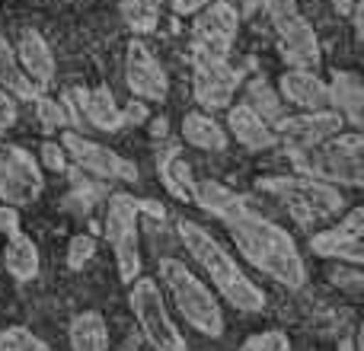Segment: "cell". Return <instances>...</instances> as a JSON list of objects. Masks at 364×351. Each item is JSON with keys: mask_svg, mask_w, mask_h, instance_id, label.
Instances as JSON below:
<instances>
[{"mask_svg": "<svg viewBox=\"0 0 364 351\" xmlns=\"http://www.w3.org/2000/svg\"><path fill=\"white\" fill-rule=\"evenodd\" d=\"M157 176H160V182H164V188L176 201H186V205H192V201H195L192 166L186 163V157H182L176 147H170V151H164L157 157Z\"/></svg>", "mask_w": 364, "mask_h": 351, "instance_id": "603a6c76", "label": "cell"}, {"mask_svg": "<svg viewBox=\"0 0 364 351\" xmlns=\"http://www.w3.org/2000/svg\"><path fill=\"white\" fill-rule=\"evenodd\" d=\"M0 87L10 96H19V99H36V96H42V90L23 74V68H19V61H16V51L6 42L4 32H0Z\"/></svg>", "mask_w": 364, "mask_h": 351, "instance_id": "484cf974", "label": "cell"}, {"mask_svg": "<svg viewBox=\"0 0 364 351\" xmlns=\"http://www.w3.org/2000/svg\"><path fill=\"white\" fill-rule=\"evenodd\" d=\"M176 230H179V239H182V246H186V252L195 259V265L205 271L208 284H211L237 313H246V316L262 313L265 303H269L265 291L246 275L243 265L227 252V246L220 243L218 237H211V233L192 217H179Z\"/></svg>", "mask_w": 364, "mask_h": 351, "instance_id": "7a4b0ae2", "label": "cell"}, {"mask_svg": "<svg viewBox=\"0 0 364 351\" xmlns=\"http://www.w3.org/2000/svg\"><path fill=\"white\" fill-rule=\"evenodd\" d=\"M13 230H19V207L0 201V233H13Z\"/></svg>", "mask_w": 364, "mask_h": 351, "instance_id": "e575fe53", "label": "cell"}, {"mask_svg": "<svg viewBox=\"0 0 364 351\" xmlns=\"http://www.w3.org/2000/svg\"><path fill=\"white\" fill-rule=\"evenodd\" d=\"M125 83L134 99L141 102H164L170 96V80H166L164 64L154 58L141 38H132L125 51Z\"/></svg>", "mask_w": 364, "mask_h": 351, "instance_id": "9a60e30c", "label": "cell"}, {"mask_svg": "<svg viewBox=\"0 0 364 351\" xmlns=\"http://www.w3.org/2000/svg\"><path fill=\"white\" fill-rule=\"evenodd\" d=\"M333 6H336V13H339V16H352L355 6H358V0H333Z\"/></svg>", "mask_w": 364, "mask_h": 351, "instance_id": "74e56055", "label": "cell"}, {"mask_svg": "<svg viewBox=\"0 0 364 351\" xmlns=\"http://www.w3.org/2000/svg\"><path fill=\"white\" fill-rule=\"evenodd\" d=\"M36 115H38V125L45 128V131H58V128L68 125V115H64V106L61 99H51V96H36Z\"/></svg>", "mask_w": 364, "mask_h": 351, "instance_id": "f546056e", "label": "cell"}, {"mask_svg": "<svg viewBox=\"0 0 364 351\" xmlns=\"http://www.w3.org/2000/svg\"><path fill=\"white\" fill-rule=\"evenodd\" d=\"M151 134L164 138V134H166V119H157V122H154V125H151Z\"/></svg>", "mask_w": 364, "mask_h": 351, "instance_id": "f35d334b", "label": "cell"}, {"mask_svg": "<svg viewBox=\"0 0 364 351\" xmlns=\"http://www.w3.org/2000/svg\"><path fill=\"white\" fill-rule=\"evenodd\" d=\"M128 307H132V316L138 323L141 335L154 351H188L186 335L173 320L170 307H166L164 288L154 278H134L132 288H128Z\"/></svg>", "mask_w": 364, "mask_h": 351, "instance_id": "52a82bcc", "label": "cell"}, {"mask_svg": "<svg viewBox=\"0 0 364 351\" xmlns=\"http://www.w3.org/2000/svg\"><path fill=\"white\" fill-rule=\"evenodd\" d=\"M166 4L173 6V10L179 13V16H192V13H198L205 4H211V0H166Z\"/></svg>", "mask_w": 364, "mask_h": 351, "instance_id": "d590c367", "label": "cell"}, {"mask_svg": "<svg viewBox=\"0 0 364 351\" xmlns=\"http://www.w3.org/2000/svg\"><path fill=\"white\" fill-rule=\"evenodd\" d=\"M141 211L164 217V205L154 201H141L132 192H115L106 201V237L112 246L115 265H119V278L132 284L141 275V243H138V217Z\"/></svg>", "mask_w": 364, "mask_h": 351, "instance_id": "8992f818", "label": "cell"}, {"mask_svg": "<svg viewBox=\"0 0 364 351\" xmlns=\"http://www.w3.org/2000/svg\"><path fill=\"white\" fill-rule=\"evenodd\" d=\"M122 115H125V122H132V125H141V122H147V106L144 102H132V109H122Z\"/></svg>", "mask_w": 364, "mask_h": 351, "instance_id": "8d00e7d4", "label": "cell"}, {"mask_svg": "<svg viewBox=\"0 0 364 351\" xmlns=\"http://www.w3.org/2000/svg\"><path fill=\"white\" fill-rule=\"evenodd\" d=\"M361 233H364V211L352 207V211H346V217H339L336 227L310 233V252L320 259H336V262H346L358 269L364 262Z\"/></svg>", "mask_w": 364, "mask_h": 351, "instance_id": "4fadbf2b", "label": "cell"}, {"mask_svg": "<svg viewBox=\"0 0 364 351\" xmlns=\"http://www.w3.org/2000/svg\"><path fill=\"white\" fill-rule=\"evenodd\" d=\"M326 87H329V109H336L348 128H361V112H364L361 77L355 70H333V80Z\"/></svg>", "mask_w": 364, "mask_h": 351, "instance_id": "d6986e66", "label": "cell"}, {"mask_svg": "<svg viewBox=\"0 0 364 351\" xmlns=\"http://www.w3.org/2000/svg\"><path fill=\"white\" fill-rule=\"evenodd\" d=\"M265 13H269L272 26L278 36V51H282L288 68H307L316 70L320 64V38H316L314 26L304 19L297 10V0H265Z\"/></svg>", "mask_w": 364, "mask_h": 351, "instance_id": "ba28073f", "label": "cell"}, {"mask_svg": "<svg viewBox=\"0 0 364 351\" xmlns=\"http://www.w3.org/2000/svg\"><path fill=\"white\" fill-rule=\"evenodd\" d=\"M19 119V109H16V96H10L4 87H0V134L10 131Z\"/></svg>", "mask_w": 364, "mask_h": 351, "instance_id": "836d02e7", "label": "cell"}, {"mask_svg": "<svg viewBox=\"0 0 364 351\" xmlns=\"http://www.w3.org/2000/svg\"><path fill=\"white\" fill-rule=\"evenodd\" d=\"M346 131V122L336 109H316V112H301V115H284L275 125L278 144H284L291 153L310 151V147L323 144V141L336 138Z\"/></svg>", "mask_w": 364, "mask_h": 351, "instance_id": "5bb4252c", "label": "cell"}, {"mask_svg": "<svg viewBox=\"0 0 364 351\" xmlns=\"http://www.w3.org/2000/svg\"><path fill=\"white\" fill-rule=\"evenodd\" d=\"M240 80H243L240 70L227 58L192 55V93L201 112H218V109L230 106Z\"/></svg>", "mask_w": 364, "mask_h": 351, "instance_id": "30bf717a", "label": "cell"}, {"mask_svg": "<svg viewBox=\"0 0 364 351\" xmlns=\"http://www.w3.org/2000/svg\"><path fill=\"white\" fill-rule=\"evenodd\" d=\"M278 93L284 102L304 109V112H316V109H329V87L316 70L307 68H288L278 77Z\"/></svg>", "mask_w": 364, "mask_h": 351, "instance_id": "e0dca14e", "label": "cell"}, {"mask_svg": "<svg viewBox=\"0 0 364 351\" xmlns=\"http://www.w3.org/2000/svg\"><path fill=\"white\" fill-rule=\"evenodd\" d=\"M243 106H250L256 115H262L269 125H278V122L284 119V102L282 96L272 90V83L265 80V77H256V80H250V87H246V96H243Z\"/></svg>", "mask_w": 364, "mask_h": 351, "instance_id": "4316f807", "label": "cell"}, {"mask_svg": "<svg viewBox=\"0 0 364 351\" xmlns=\"http://www.w3.org/2000/svg\"><path fill=\"white\" fill-rule=\"evenodd\" d=\"M0 351H51V348L32 329L6 326V329H0Z\"/></svg>", "mask_w": 364, "mask_h": 351, "instance_id": "f1b7e54d", "label": "cell"}, {"mask_svg": "<svg viewBox=\"0 0 364 351\" xmlns=\"http://www.w3.org/2000/svg\"><path fill=\"white\" fill-rule=\"evenodd\" d=\"M70 351H109V323L96 310H83L70 320L68 329Z\"/></svg>", "mask_w": 364, "mask_h": 351, "instance_id": "cb8c5ba5", "label": "cell"}, {"mask_svg": "<svg viewBox=\"0 0 364 351\" xmlns=\"http://www.w3.org/2000/svg\"><path fill=\"white\" fill-rule=\"evenodd\" d=\"M240 32V13L227 0H211L192 13V55L230 58V48Z\"/></svg>", "mask_w": 364, "mask_h": 351, "instance_id": "9c48e42d", "label": "cell"}, {"mask_svg": "<svg viewBox=\"0 0 364 351\" xmlns=\"http://www.w3.org/2000/svg\"><path fill=\"white\" fill-rule=\"evenodd\" d=\"M160 281H164L176 313L186 320V326H192L205 339H220L224 335L227 320L218 303V294L182 259H160Z\"/></svg>", "mask_w": 364, "mask_h": 351, "instance_id": "3957f363", "label": "cell"}, {"mask_svg": "<svg viewBox=\"0 0 364 351\" xmlns=\"http://www.w3.org/2000/svg\"><path fill=\"white\" fill-rule=\"evenodd\" d=\"M83 122L93 128H100V131H119L122 125H125V115H122V106L115 102L112 90L109 87H93V90H83Z\"/></svg>", "mask_w": 364, "mask_h": 351, "instance_id": "7402d4cb", "label": "cell"}, {"mask_svg": "<svg viewBox=\"0 0 364 351\" xmlns=\"http://www.w3.org/2000/svg\"><path fill=\"white\" fill-rule=\"evenodd\" d=\"M182 141L198 151H227V131L211 119V112H186L182 115Z\"/></svg>", "mask_w": 364, "mask_h": 351, "instance_id": "d4e9b609", "label": "cell"}, {"mask_svg": "<svg viewBox=\"0 0 364 351\" xmlns=\"http://www.w3.org/2000/svg\"><path fill=\"white\" fill-rule=\"evenodd\" d=\"M42 166L32 153H26L16 144L0 147V201L4 205L26 207L42 195Z\"/></svg>", "mask_w": 364, "mask_h": 351, "instance_id": "8fae6325", "label": "cell"}, {"mask_svg": "<svg viewBox=\"0 0 364 351\" xmlns=\"http://www.w3.org/2000/svg\"><path fill=\"white\" fill-rule=\"evenodd\" d=\"M38 166L48 173H61L64 166H68V153H64L61 141H45V144L38 147Z\"/></svg>", "mask_w": 364, "mask_h": 351, "instance_id": "d6a6232c", "label": "cell"}, {"mask_svg": "<svg viewBox=\"0 0 364 351\" xmlns=\"http://www.w3.org/2000/svg\"><path fill=\"white\" fill-rule=\"evenodd\" d=\"M240 351H294L291 339L278 329H265V333H252L250 339L240 345Z\"/></svg>", "mask_w": 364, "mask_h": 351, "instance_id": "4dcf8cb0", "label": "cell"}, {"mask_svg": "<svg viewBox=\"0 0 364 351\" xmlns=\"http://www.w3.org/2000/svg\"><path fill=\"white\" fill-rule=\"evenodd\" d=\"M192 205H198L201 211H208L211 217L227 220L237 211H243V207L256 205V198H252V195H243V192H233V188H227L224 182H214V179L198 182L195 179V201Z\"/></svg>", "mask_w": 364, "mask_h": 351, "instance_id": "ffe728a7", "label": "cell"}, {"mask_svg": "<svg viewBox=\"0 0 364 351\" xmlns=\"http://www.w3.org/2000/svg\"><path fill=\"white\" fill-rule=\"evenodd\" d=\"M61 147L68 153V160H74L80 170L100 176L109 182H134L138 179V166L132 160H125L122 153H115L112 147L100 144V141L87 138L80 131H64L61 134Z\"/></svg>", "mask_w": 364, "mask_h": 351, "instance_id": "7c38bea8", "label": "cell"}, {"mask_svg": "<svg viewBox=\"0 0 364 351\" xmlns=\"http://www.w3.org/2000/svg\"><path fill=\"white\" fill-rule=\"evenodd\" d=\"M259 185H262V192L275 195L284 205V211L301 227H307V230L333 220L346 207V195H342L339 185L310 179L304 173L301 176H265V179H259Z\"/></svg>", "mask_w": 364, "mask_h": 351, "instance_id": "277c9868", "label": "cell"}, {"mask_svg": "<svg viewBox=\"0 0 364 351\" xmlns=\"http://www.w3.org/2000/svg\"><path fill=\"white\" fill-rule=\"evenodd\" d=\"M227 128H230V134L240 141L243 147H250V151H269V147L278 144V134H275V125H269V122L262 119V115H256L250 106H227Z\"/></svg>", "mask_w": 364, "mask_h": 351, "instance_id": "ac0fdd59", "label": "cell"}, {"mask_svg": "<svg viewBox=\"0 0 364 351\" xmlns=\"http://www.w3.org/2000/svg\"><path fill=\"white\" fill-rule=\"evenodd\" d=\"M160 6H164V0H119V13L134 36H147L157 29Z\"/></svg>", "mask_w": 364, "mask_h": 351, "instance_id": "83f0119b", "label": "cell"}, {"mask_svg": "<svg viewBox=\"0 0 364 351\" xmlns=\"http://www.w3.org/2000/svg\"><path fill=\"white\" fill-rule=\"evenodd\" d=\"M16 51V61L23 68V74L36 83L42 93H48L51 83H55V74H58V64H55V55H51V45L45 42V36L38 29H19V38L13 45Z\"/></svg>", "mask_w": 364, "mask_h": 351, "instance_id": "2e32d148", "label": "cell"}, {"mask_svg": "<svg viewBox=\"0 0 364 351\" xmlns=\"http://www.w3.org/2000/svg\"><path fill=\"white\" fill-rule=\"evenodd\" d=\"M294 166L310 179L329 182V185L361 188L364 185V138L358 128L339 131L336 138L310 147V151L291 153Z\"/></svg>", "mask_w": 364, "mask_h": 351, "instance_id": "5b68a950", "label": "cell"}, {"mask_svg": "<svg viewBox=\"0 0 364 351\" xmlns=\"http://www.w3.org/2000/svg\"><path fill=\"white\" fill-rule=\"evenodd\" d=\"M93 256H96V239L90 237V233H77V237H70V243H68V269L80 271Z\"/></svg>", "mask_w": 364, "mask_h": 351, "instance_id": "1f68e13d", "label": "cell"}, {"mask_svg": "<svg viewBox=\"0 0 364 351\" xmlns=\"http://www.w3.org/2000/svg\"><path fill=\"white\" fill-rule=\"evenodd\" d=\"M4 269L13 281L26 284L36 281L38 269H42V259H38V246L26 237L23 230L6 233V246H4Z\"/></svg>", "mask_w": 364, "mask_h": 351, "instance_id": "44dd1931", "label": "cell"}, {"mask_svg": "<svg viewBox=\"0 0 364 351\" xmlns=\"http://www.w3.org/2000/svg\"><path fill=\"white\" fill-rule=\"evenodd\" d=\"M224 227L230 233L237 252L252 269L269 275L284 291H301L307 284V265H304V256L297 249L294 237L284 227H278L275 220L265 217L259 211V201L237 211L233 217H227Z\"/></svg>", "mask_w": 364, "mask_h": 351, "instance_id": "6da1fadb", "label": "cell"}]
</instances>
